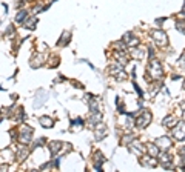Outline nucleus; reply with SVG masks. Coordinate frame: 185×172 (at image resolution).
<instances>
[{
  "label": "nucleus",
  "mask_w": 185,
  "mask_h": 172,
  "mask_svg": "<svg viewBox=\"0 0 185 172\" xmlns=\"http://www.w3.org/2000/svg\"><path fill=\"white\" fill-rule=\"evenodd\" d=\"M40 125H42L43 128H52V126H54V122H52L51 117L43 115V117H40Z\"/></svg>",
  "instance_id": "obj_10"
},
{
  "label": "nucleus",
  "mask_w": 185,
  "mask_h": 172,
  "mask_svg": "<svg viewBox=\"0 0 185 172\" xmlns=\"http://www.w3.org/2000/svg\"><path fill=\"white\" fill-rule=\"evenodd\" d=\"M150 122H151V114H150L148 111H143L142 115L136 120V125H137L139 128H147V126L150 125Z\"/></svg>",
  "instance_id": "obj_3"
},
{
  "label": "nucleus",
  "mask_w": 185,
  "mask_h": 172,
  "mask_svg": "<svg viewBox=\"0 0 185 172\" xmlns=\"http://www.w3.org/2000/svg\"><path fill=\"white\" fill-rule=\"evenodd\" d=\"M31 138H33V129L30 126L23 125L19 129V141L23 144H28V143H31Z\"/></svg>",
  "instance_id": "obj_1"
},
{
  "label": "nucleus",
  "mask_w": 185,
  "mask_h": 172,
  "mask_svg": "<svg viewBox=\"0 0 185 172\" xmlns=\"http://www.w3.org/2000/svg\"><path fill=\"white\" fill-rule=\"evenodd\" d=\"M153 38L159 46H165L167 45V34L164 31H154L153 32Z\"/></svg>",
  "instance_id": "obj_5"
},
{
  "label": "nucleus",
  "mask_w": 185,
  "mask_h": 172,
  "mask_svg": "<svg viewBox=\"0 0 185 172\" xmlns=\"http://www.w3.org/2000/svg\"><path fill=\"white\" fill-rule=\"evenodd\" d=\"M154 144H156L157 148H161V149H168V148L171 146V140H170L167 135H164V137H159V138H157Z\"/></svg>",
  "instance_id": "obj_6"
},
{
  "label": "nucleus",
  "mask_w": 185,
  "mask_h": 172,
  "mask_svg": "<svg viewBox=\"0 0 185 172\" xmlns=\"http://www.w3.org/2000/svg\"><path fill=\"white\" fill-rule=\"evenodd\" d=\"M36 22H37V19H36V17L28 19V20H26V23H25V28H28V29H34V28H36Z\"/></svg>",
  "instance_id": "obj_17"
},
{
  "label": "nucleus",
  "mask_w": 185,
  "mask_h": 172,
  "mask_svg": "<svg viewBox=\"0 0 185 172\" xmlns=\"http://www.w3.org/2000/svg\"><path fill=\"white\" fill-rule=\"evenodd\" d=\"M28 154H30V149H28V148H20V151H19L17 155H16V160H17V161H23Z\"/></svg>",
  "instance_id": "obj_11"
},
{
  "label": "nucleus",
  "mask_w": 185,
  "mask_h": 172,
  "mask_svg": "<svg viewBox=\"0 0 185 172\" xmlns=\"http://www.w3.org/2000/svg\"><path fill=\"white\" fill-rule=\"evenodd\" d=\"M183 88H185V85H183Z\"/></svg>",
  "instance_id": "obj_24"
},
{
  "label": "nucleus",
  "mask_w": 185,
  "mask_h": 172,
  "mask_svg": "<svg viewBox=\"0 0 185 172\" xmlns=\"http://www.w3.org/2000/svg\"><path fill=\"white\" fill-rule=\"evenodd\" d=\"M62 146H63L62 141H51V143H49V151H51V154H52V155L59 154L60 149H62Z\"/></svg>",
  "instance_id": "obj_8"
},
{
  "label": "nucleus",
  "mask_w": 185,
  "mask_h": 172,
  "mask_svg": "<svg viewBox=\"0 0 185 172\" xmlns=\"http://www.w3.org/2000/svg\"><path fill=\"white\" fill-rule=\"evenodd\" d=\"M183 120H185V111H183Z\"/></svg>",
  "instance_id": "obj_23"
},
{
  "label": "nucleus",
  "mask_w": 185,
  "mask_h": 172,
  "mask_svg": "<svg viewBox=\"0 0 185 172\" xmlns=\"http://www.w3.org/2000/svg\"><path fill=\"white\" fill-rule=\"evenodd\" d=\"M180 65H182V66H185V54L180 57Z\"/></svg>",
  "instance_id": "obj_21"
},
{
  "label": "nucleus",
  "mask_w": 185,
  "mask_h": 172,
  "mask_svg": "<svg viewBox=\"0 0 185 172\" xmlns=\"http://www.w3.org/2000/svg\"><path fill=\"white\" fill-rule=\"evenodd\" d=\"M124 40H125L127 46H130V48H134V46H137V45H139V40L133 37V34H125Z\"/></svg>",
  "instance_id": "obj_7"
},
{
  "label": "nucleus",
  "mask_w": 185,
  "mask_h": 172,
  "mask_svg": "<svg viewBox=\"0 0 185 172\" xmlns=\"http://www.w3.org/2000/svg\"><path fill=\"white\" fill-rule=\"evenodd\" d=\"M43 56L42 54H34V57H33V60H31V66L33 68H39V66H42L43 65Z\"/></svg>",
  "instance_id": "obj_9"
},
{
  "label": "nucleus",
  "mask_w": 185,
  "mask_h": 172,
  "mask_svg": "<svg viewBox=\"0 0 185 172\" xmlns=\"http://www.w3.org/2000/svg\"><path fill=\"white\" fill-rule=\"evenodd\" d=\"M67 42H70V34H68V32H65V34H63V37H62V40L59 42V45H65Z\"/></svg>",
  "instance_id": "obj_19"
},
{
  "label": "nucleus",
  "mask_w": 185,
  "mask_h": 172,
  "mask_svg": "<svg viewBox=\"0 0 185 172\" xmlns=\"http://www.w3.org/2000/svg\"><path fill=\"white\" fill-rule=\"evenodd\" d=\"M173 137H174L176 140H185V123H183V122H180L179 126H177V125L174 126Z\"/></svg>",
  "instance_id": "obj_4"
},
{
  "label": "nucleus",
  "mask_w": 185,
  "mask_h": 172,
  "mask_svg": "<svg viewBox=\"0 0 185 172\" xmlns=\"http://www.w3.org/2000/svg\"><path fill=\"white\" fill-rule=\"evenodd\" d=\"M131 56H133L134 59H142V57H143V51H142V48H136L134 51H131Z\"/></svg>",
  "instance_id": "obj_18"
},
{
  "label": "nucleus",
  "mask_w": 185,
  "mask_h": 172,
  "mask_svg": "<svg viewBox=\"0 0 185 172\" xmlns=\"http://www.w3.org/2000/svg\"><path fill=\"white\" fill-rule=\"evenodd\" d=\"M147 151H148V155L150 157H157V154H159V148H157L156 144H148Z\"/></svg>",
  "instance_id": "obj_14"
},
{
  "label": "nucleus",
  "mask_w": 185,
  "mask_h": 172,
  "mask_svg": "<svg viewBox=\"0 0 185 172\" xmlns=\"http://www.w3.org/2000/svg\"><path fill=\"white\" fill-rule=\"evenodd\" d=\"M179 154H180V155H182V157L185 158V148H182V149L179 151Z\"/></svg>",
  "instance_id": "obj_22"
},
{
  "label": "nucleus",
  "mask_w": 185,
  "mask_h": 172,
  "mask_svg": "<svg viewBox=\"0 0 185 172\" xmlns=\"http://www.w3.org/2000/svg\"><path fill=\"white\" fill-rule=\"evenodd\" d=\"M164 125H165L167 128H174V126L177 125V120H176V117H173V115L167 117L165 120H164Z\"/></svg>",
  "instance_id": "obj_12"
},
{
  "label": "nucleus",
  "mask_w": 185,
  "mask_h": 172,
  "mask_svg": "<svg viewBox=\"0 0 185 172\" xmlns=\"http://www.w3.org/2000/svg\"><path fill=\"white\" fill-rule=\"evenodd\" d=\"M26 16H28V12H26L25 9H20V11L17 12V16H16V22H17V23H22V22L26 19Z\"/></svg>",
  "instance_id": "obj_15"
},
{
  "label": "nucleus",
  "mask_w": 185,
  "mask_h": 172,
  "mask_svg": "<svg viewBox=\"0 0 185 172\" xmlns=\"http://www.w3.org/2000/svg\"><path fill=\"white\" fill-rule=\"evenodd\" d=\"M94 137H96V140H102V138L105 137V132H103V131H97Z\"/></svg>",
  "instance_id": "obj_20"
},
{
  "label": "nucleus",
  "mask_w": 185,
  "mask_h": 172,
  "mask_svg": "<svg viewBox=\"0 0 185 172\" xmlns=\"http://www.w3.org/2000/svg\"><path fill=\"white\" fill-rule=\"evenodd\" d=\"M130 151L133 152V154H136V155H139V154H142V146L137 143V141H133L130 144Z\"/></svg>",
  "instance_id": "obj_13"
},
{
  "label": "nucleus",
  "mask_w": 185,
  "mask_h": 172,
  "mask_svg": "<svg viewBox=\"0 0 185 172\" xmlns=\"http://www.w3.org/2000/svg\"><path fill=\"white\" fill-rule=\"evenodd\" d=\"M148 71L151 72V75L154 78H161L162 77V66L159 62H156V60H151L150 66H148Z\"/></svg>",
  "instance_id": "obj_2"
},
{
  "label": "nucleus",
  "mask_w": 185,
  "mask_h": 172,
  "mask_svg": "<svg viewBox=\"0 0 185 172\" xmlns=\"http://www.w3.org/2000/svg\"><path fill=\"white\" fill-rule=\"evenodd\" d=\"M100 120H102V115H100L97 111H96V114H94V115H91V117H89V123H91V125H96V123H99Z\"/></svg>",
  "instance_id": "obj_16"
}]
</instances>
